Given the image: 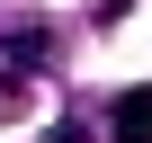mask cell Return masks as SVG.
Wrapping results in <instances>:
<instances>
[{"instance_id": "cell-2", "label": "cell", "mask_w": 152, "mask_h": 143, "mask_svg": "<svg viewBox=\"0 0 152 143\" xmlns=\"http://www.w3.org/2000/svg\"><path fill=\"white\" fill-rule=\"evenodd\" d=\"M54 143H90V134H81V125H63V134H54Z\"/></svg>"}, {"instance_id": "cell-1", "label": "cell", "mask_w": 152, "mask_h": 143, "mask_svg": "<svg viewBox=\"0 0 152 143\" xmlns=\"http://www.w3.org/2000/svg\"><path fill=\"white\" fill-rule=\"evenodd\" d=\"M107 134H116V143H152V90H125V98L107 107Z\"/></svg>"}]
</instances>
